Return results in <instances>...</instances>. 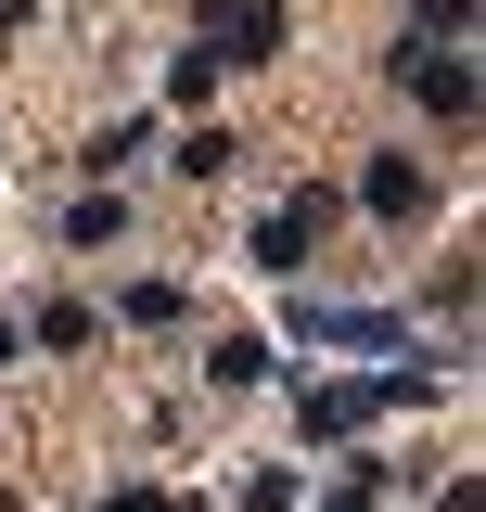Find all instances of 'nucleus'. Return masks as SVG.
I'll use <instances>...</instances> for the list:
<instances>
[{
  "label": "nucleus",
  "instance_id": "obj_1",
  "mask_svg": "<svg viewBox=\"0 0 486 512\" xmlns=\"http://www.w3.org/2000/svg\"><path fill=\"white\" fill-rule=\"evenodd\" d=\"M423 397H435V372H423V359H397V372H359V384H307L295 423H307L320 448H346V436H371L384 410H423Z\"/></svg>",
  "mask_w": 486,
  "mask_h": 512
},
{
  "label": "nucleus",
  "instance_id": "obj_2",
  "mask_svg": "<svg viewBox=\"0 0 486 512\" xmlns=\"http://www.w3.org/2000/svg\"><path fill=\"white\" fill-rule=\"evenodd\" d=\"M295 333L320 346V359H397V346H410L397 308H320V295H295Z\"/></svg>",
  "mask_w": 486,
  "mask_h": 512
},
{
  "label": "nucleus",
  "instance_id": "obj_3",
  "mask_svg": "<svg viewBox=\"0 0 486 512\" xmlns=\"http://www.w3.org/2000/svg\"><path fill=\"white\" fill-rule=\"evenodd\" d=\"M320 231H333V192H320V180L282 192V205L256 218V269H307V244H320Z\"/></svg>",
  "mask_w": 486,
  "mask_h": 512
},
{
  "label": "nucleus",
  "instance_id": "obj_4",
  "mask_svg": "<svg viewBox=\"0 0 486 512\" xmlns=\"http://www.w3.org/2000/svg\"><path fill=\"white\" fill-rule=\"evenodd\" d=\"M282 26H295L282 0H205V39H218V64H269V52H282Z\"/></svg>",
  "mask_w": 486,
  "mask_h": 512
},
{
  "label": "nucleus",
  "instance_id": "obj_5",
  "mask_svg": "<svg viewBox=\"0 0 486 512\" xmlns=\"http://www.w3.org/2000/svg\"><path fill=\"white\" fill-rule=\"evenodd\" d=\"M397 90H410L423 116H474V64H461V52H423V39L397 52Z\"/></svg>",
  "mask_w": 486,
  "mask_h": 512
},
{
  "label": "nucleus",
  "instance_id": "obj_6",
  "mask_svg": "<svg viewBox=\"0 0 486 512\" xmlns=\"http://www.w3.org/2000/svg\"><path fill=\"white\" fill-rule=\"evenodd\" d=\"M359 205H371V218H423V205H435V180L410 167V154H371V167H359Z\"/></svg>",
  "mask_w": 486,
  "mask_h": 512
},
{
  "label": "nucleus",
  "instance_id": "obj_7",
  "mask_svg": "<svg viewBox=\"0 0 486 512\" xmlns=\"http://www.w3.org/2000/svg\"><path fill=\"white\" fill-rule=\"evenodd\" d=\"M128 231V192H77V205H64V244H116Z\"/></svg>",
  "mask_w": 486,
  "mask_h": 512
},
{
  "label": "nucleus",
  "instance_id": "obj_8",
  "mask_svg": "<svg viewBox=\"0 0 486 512\" xmlns=\"http://www.w3.org/2000/svg\"><path fill=\"white\" fill-rule=\"evenodd\" d=\"M231 167H243L231 128H192V141H180V180H231Z\"/></svg>",
  "mask_w": 486,
  "mask_h": 512
},
{
  "label": "nucleus",
  "instance_id": "obj_9",
  "mask_svg": "<svg viewBox=\"0 0 486 512\" xmlns=\"http://www.w3.org/2000/svg\"><path fill=\"white\" fill-rule=\"evenodd\" d=\"M205 372H218V384H269V346H256V333H218Z\"/></svg>",
  "mask_w": 486,
  "mask_h": 512
},
{
  "label": "nucleus",
  "instance_id": "obj_10",
  "mask_svg": "<svg viewBox=\"0 0 486 512\" xmlns=\"http://www.w3.org/2000/svg\"><path fill=\"white\" fill-rule=\"evenodd\" d=\"M141 141H154V128H141V116H116V128H103V141H90V154H77V167H90V180H116V167H128V154H141Z\"/></svg>",
  "mask_w": 486,
  "mask_h": 512
},
{
  "label": "nucleus",
  "instance_id": "obj_11",
  "mask_svg": "<svg viewBox=\"0 0 486 512\" xmlns=\"http://www.w3.org/2000/svg\"><path fill=\"white\" fill-rule=\"evenodd\" d=\"M167 90H180V103H205V90H218V39H192V52L167 64Z\"/></svg>",
  "mask_w": 486,
  "mask_h": 512
},
{
  "label": "nucleus",
  "instance_id": "obj_12",
  "mask_svg": "<svg viewBox=\"0 0 486 512\" xmlns=\"http://www.w3.org/2000/svg\"><path fill=\"white\" fill-rule=\"evenodd\" d=\"M116 320H141V333H154V320H180V282H128V295H116Z\"/></svg>",
  "mask_w": 486,
  "mask_h": 512
},
{
  "label": "nucleus",
  "instance_id": "obj_13",
  "mask_svg": "<svg viewBox=\"0 0 486 512\" xmlns=\"http://www.w3.org/2000/svg\"><path fill=\"white\" fill-rule=\"evenodd\" d=\"M423 26H435V39H461V26H474V0H423ZM423 26H410V39H423Z\"/></svg>",
  "mask_w": 486,
  "mask_h": 512
},
{
  "label": "nucleus",
  "instance_id": "obj_14",
  "mask_svg": "<svg viewBox=\"0 0 486 512\" xmlns=\"http://www.w3.org/2000/svg\"><path fill=\"white\" fill-rule=\"evenodd\" d=\"M435 512H486V500H474V474H461V487H448V500H435Z\"/></svg>",
  "mask_w": 486,
  "mask_h": 512
},
{
  "label": "nucleus",
  "instance_id": "obj_15",
  "mask_svg": "<svg viewBox=\"0 0 486 512\" xmlns=\"http://www.w3.org/2000/svg\"><path fill=\"white\" fill-rule=\"evenodd\" d=\"M26 13H39V0H0V26H26Z\"/></svg>",
  "mask_w": 486,
  "mask_h": 512
},
{
  "label": "nucleus",
  "instance_id": "obj_16",
  "mask_svg": "<svg viewBox=\"0 0 486 512\" xmlns=\"http://www.w3.org/2000/svg\"><path fill=\"white\" fill-rule=\"evenodd\" d=\"M13 346H26V333H13V320H0V372H13Z\"/></svg>",
  "mask_w": 486,
  "mask_h": 512
},
{
  "label": "nucleus",
  "instance_id": "obj_17",
  "mask_svg": "<svg viewBox=\"0 0 486 512\" xmlns=\"http://www.w3.org/2000/svg\"><path fill=\"white\" fill-rule=\"evenodd\" d=\"M320 512H371V500H346V487H333V500H320Z\"/></svg>",
  "mask_w": 486,
  "mask_h": 512
}]
</instances>
